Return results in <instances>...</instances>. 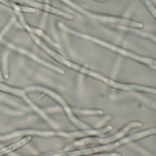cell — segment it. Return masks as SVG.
Masks as SVG:
<instances>
[{"mask_svg": "<svg viewBox=\"0 0 156 156\" xmlns=\"http://www.w3.org/2000/svg\"><path fill=\"white\" fill-rule=\"evenodd\" d=\"M15 21V17H13V18L10 20V21L7 24V25L4 27V28L3 29L1 30V32H0V41H1L2 37H3V36L4 35L7 33V32L8 30V29L11 28V25L13 24V23Z\"/></svg>", "mask_w": 156, "mask_h": 156, "instance_id": "obj_16", "label": "cell"}, {"mask_svg": "<svg viewBox=\"0 0 156 156\" xmlns=\"http://www.w3.org/2000/svg\"><path fill=\"white\" fill-rule=\"evenodd\" d=\"M7 44L8 46H9V47H10L11 48L16 50L18 51L19 52H20V53H23V54H24V55H26L28 56L29 57L32 58V59L35 60L36 62L40 63L41 64L44 65V66H46V67H49L50 69H52V70H55V71H57V72H58V73H61V74H63V73H64V71H63V70H62L61 69H60V68H58V67H57L56 66H55L54 65H52V64H50L49 63H47L46 62L43 60L42 59L40 58L39 57L36 56L34 54L31 53L30 52H29V51L23 49H21V48H18V47H16V46H14L13 44H9V43H7Z\"/></svg>", "mask_w": 156, "mask_h": 156, "instance_id": "obj_8", "label": "cell"}, {"mask_svg": "<svg viewBox=\"0 0 156 156\" xmlns=\"http://www.w3.org/2000/svg\"><path fill=\"white\" fill-rule=\"evenodd\" d=\"M15 1H17L20 3H21L23 4L30 5L32 7L36 8L37 9H39L41 10H42L50 14L56 15L66 20H71L74 19V16L72 15L69 14L60 9H58L55 7H52L50 5L47 4L37 2L33 0H15Z\"/></svg>", "mask_w": 156, "mask_h": 156, "instance_id": "obj_6", "label": "cell"}, {"mask_svg": "<svg viewBox=\"0 0 156 156\" xmlns=\"http://www.w3.org/2000/svg\"><path fill=\"white\" fill-rule=\"evenodd\" d=\"M0 90L1 91H3L5 92H9V93H12L14 94L15 95H17L18 96H20L22 97L23 99H25V101H27V103H29V104L33 108V109H34L36 110L37 109V107H36L35 105H34L28 99V98L26 97L25 95V91L21 90H18V89H16V88H14L12 87H10L8 85L4 84L2 83H0Z\"/></svg>", "mask_w": 156, "mask_h": 156, "instance_id": "obj_11", "label": "cell"}, {"mask_svg": "<svg viewBox=\"0 0 156 156\" xmlns=\"http://www.w3.org/2000/svg\"><path fill=\"white\" fill-rule=\"evenodd\" d=\"M142 124L139 122H133L128 124L127 126H125V128L123 129L121 132L117 134L111 136V137L108 138H99V137H88L85 138L84 139L78 140L75 142L74 143V146H83L85 144H88L90 143H99V144H105L108 143L113 142L115 140H116L119 139H120L122 136L126 135L128 133V131L131 129L132 128H139L141 127Z\"/></svg>", "mask_w": 156, "mask_h": 156, "instance_id": "obj_5", "label": "cell"}, {"mask_svg": "<svg viewBox=\"0 0 156 156\" xmlns=\"http://www.w3.org/2000/svg\"><path fill=\"white\" fill-rule=\"evenodd\" d=\"M60 1L66 5H67V6H69V7L76 11L77 12H78L81 14L84 15L85 16L90 18L92 20H97V21L103 22L120 24L122 25H125L127 27L129 26L132 28H142L144 26L142 23L131 21L128 19L116 17V16H107L105 15L99 14L90 12L87 9H85L84 8L80 7V5H78V4L71 1V0H60Z\"/></svg>", "mask_w": 156, "mask_h": 156, "instance_id": "obj_3", "label": "cell"}, {"mask_svg": "<svg viewBox=\"0 0 156 156\" xmlns=\"http://www.w3.org/2000/svg\"><path fill=\"white\" fill-rule=\"evenodd\" d=\"M143 4L145 5V6L147 7L149 11V12L151 13V14L153 16L154 18H156V8L151 0H141Z\"/></svg>", "mask_w": 156, "mask_h": 156, "instance_id": "obj_13", "label": "cell"}, {"mask_svg": "<svg viewBox=\"0 0 156 156\" xmlns=\"http://www.w3.org/2000/svg\"><path fill=\"white\" fill-rule=\"evenodd\" d=\"M156 128H153L150 129L149 130H146L143 132H139L137 133H136L135 135H132L129 137L124 138L123 139L121 140L119 142H116L114 144H109L107 146H103L101 147H94V148H91V149H84V150H80L78 151H71V152H69L66 153H63L61 154H57L55 156H80V155H89V154H92L95 153H98V152H101L103 151H107V150H110L112 149H115L119 146H121L122 144H123L125 143H126L129 142L136 140L142 137H144L145 136H147L148 135H152L156 133Z\"/></svg>", "mask_w": 156, "mask_h": 156, "instance_id": "obj_4", "label": "cell"}, {"mask_svg": "<svg viewBox=\"0 0 156 156\" xmlns=\"http://www.w3.org/2000/svg\"><path fill=\"white\" fill-rule=\"evenodd\" d=\"M27 90H28V91H42L47 92L48 94V95H49L51 97L54 98L56 100H57L59 103H60L64 107V110H65L66 114H67L69 118H70V119L73 122H74L75 124H76L80 128H82L83 129H85V130H86V129H90V127H88L87 125H86L84 123H82L81 122L78 121V119H77L75 118V116L72 114L71 109H70L69 107L67 106V105L66 103V102L64 101L62 98H61L57 94H56V93L50 91L49 90H48L46 88H42V87H29V88H28L27 89Z\"/></svg>", "mask_w": 156, "mask_h": 156, "instance_id": "obj_7", "label": "cell"}, {"mask_svg": "<svg viewBox=\"0 0 156 156\" xmlns=\"http://www.w3.org/2000/svg\"><path fill=\"white\" fill-rule=\"evenodd\" d=\"M96 1H107V0H96Z\"/></svg>", "mask_w": 156, "mask_h": 156, "instance_id": "obj_17", "label": "cell"}, {"mask_svg": "<svg viewBox=\"0 0 156 156\" xmlns=\"http://www.w3.org/2000/svg\"><path fill=\"white\" fill-rule=\"evenodd\" d=\"M32 139V137L30 136H27L23 138L21 140L18 142L14 143L13 144H11L7 147L0 150V156H2L4 154H6L8 153H9L14 150L19 149L20 147L26 144L27 143H28Z\"/></svg>", "mask_w": 156, "mask_h": 156, "instance_id": "obj_10", "label": "cell"}, {"mask_svg": "<svg viewBox=\"0 0 156 156\" xmlns=\"http://www.w3.org/2000/svg\"><path fill=\"white\" fill-rule=\"evenodd\" d=\"M26 30H27L28 32H33L34 34H35L36 35L39 36H41V37H42L43 38H44L51 45L53 46L54 47L58 48H60L59 46L57 44V43L54 42L50 38L49 36L48 35H47L42 30H41V29H39L32 28L30 27L29 26L26 29Z\"/></svg>", "mask_w": 156, "mask_h": 156, "instance_id": "obj_12", "label": "cell"}, {"mask_svg": "<svg viewBox=\"0 0 156 156\" xmlns=\"http://www.w3.org/2000/svg\"><path fill=\"white\" fill-rule=\"evenodd\" d=\"M29 35L30 36L31 38L32 39V40L39 47H40L42 49L45 51L48 55H49L50 56H51L53 58L56 60L59 63L63 64L64 66H66L67 67H68L69 68H71L73 69L80 71L83 74H85L87 75L92 76L95 78H98L100 80L104 81V83H105L108 85H111V86L115 87V88H119V89L125 90H140V91H147V92H153L154 94L156 93V90L152 89L151 88H147L146 87L137 85H127V84H121L119 83H116L114 81H112L109 78H107V77L99 74L97 73L91 71L90 70H88L86 68L79 66L78 64L72 63L71 62L64 58V57L61 56L60 55H58V53L55 52V51H53V50L50 49L48 46H46L35 35V34H34L32 32H29Z\"/></svg>", "mask_w": 156, "mask_h": 156, "instance_id": "obj_1", "label": "cell"}, {"mask_svg": "<svg viewBox=\"0 0 156 156\" xmlns=\"http://www.w3.org/2000/svg\"><path fill=\"white\" fill-rule=\"evenodd\" d=\"M8 53L4 54L2 58V67H3V72L5 78H8Z\"/></svg>", "mask_w": 156, "mask_h": 156, "instance_id": "obj_14", "label": "cell"}, {"mask_svg": "<svg viewBox=\"0 0 156 156\" xmlns=\"http://www.w3.org/2000/svg\"><path fill=\"white\" fill-rule=\"evenodd\" d=\"M0 3L8 7L12 8L15 11H19L21 12L26 13H35L36 12V9L33 7L22 6L16 4L14 2L11 0H0Z\"/></svg>", "mask_w": 156, "mask_h": 156, "instance_id": "obj_9", "label": "cell"}, {"mask_svg": "<svg viewBox=\"0 0 156 156\" xmlns=\"http://www.w3.org/2000/svg\"><path fill=\"white\" fill-rule=\"evenodd\" d=\"M75 112L78 114H84V115H102L103 114V111L102 110H87V111H81V110H74Z\"/></svg>", "mask_w": 156, "mask_h": 156, "instance_id": "obj_15", "label": "cell"}, {"mask_svg": "<svg viewBox=\"0 0 156 156\" xmlns=\"http://www.w3.org/2000/svg\"><path fill=\"white\" fill-rule=\"evenodd\" d=\"M59 27L61 29H62L63 30H64L65 31L73 34L74 35L77 36L78 37H81L83 39H87L88 41H90L91 42L95 43L98 44H99L102 46H104L105 48H106L107 49H109L111 50H112L115 52L118 53L120 55H122L126 57H130L131 58H133L134 60H136L137 61H139L140 62H142L144 64H148L150 67L153 68L154 69H156V60H153L151 58H147V57H142L140 56H138L136 55L135 54H133L131 52H129L127 50L125 49H122L120 48H118L117 46H115L113 44H111L109 43L106 42L105 41H103L102 40L98 39L97 38H95L94 37H92L91 36L88 35H85L83 34H81L79 33L78 32H76L74 30H73L72 29L69 28V27H67L66 25H64L63 23H59Z\"/></svg>", "mask_w": 156, "mask_h": 156, "instance_id": "obj_2", "label": "cell"}]
</instances>
